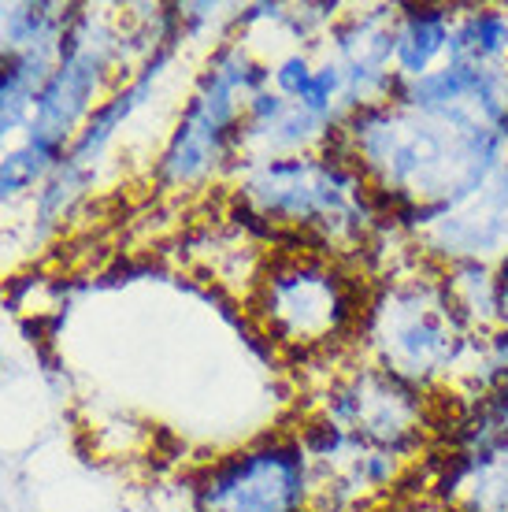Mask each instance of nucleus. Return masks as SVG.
Masks as SVG:
<instances>
[{
  "label": "nucleus",
  "mask_w": 508,
  "mask_h": 512,
  "mask_svg": "<svg viewBox=\"0 0 508 512\" xmlns=\"http://www.w3.org/2000/svg\"><path fill=\"white\" fill-rule=\"evenodd\" d=\"M334 149L353 160L382 216L408 245L508 164V134L501 130L420 116L397 101L353 112Z\"/></svg>",
  "instance_id": "nucleus-1"
},
{
  "label": "nucleus",
  "mask_w": 508,
  "mask_h": 512,
  "mask_svg": "<svg viewBox=\"0 0 508 512\" xmlns=\"http://www.w3.org/2000/svg\"><path fill=\"white\" fill-rule=\"evenodd\" d=\"M227 205L249 227L345 260L368 279L394 268L386 245H408L382 216L353 160L334 145L319 153L242 160L227 186Z\"/></svg>",
  "instance_id": "nucleus-2"
},
{
  "label": "nucleus",
  "mask_w": 508,
  "mask_h": 512,
  "mask_svg": "<svg viewBox=\"0 0 508 512\" xmlns=\"http://www.w3.org/2000/svg\"><path fill=\"white\" fill-rule=\"evenodd\" d=\"M271 86V60L253 41L230 34L204 52L175 123L149 164V182L164 197L227 190L242 164V116L249 97Z\"/></svg>",
  "instance_id": "nucleus-3"
},
{
  "label": "nucleus",
  "mask_w": 508,
  "mask_h": 512,
  "mask_svg": "<svg viewBox=\"0 0 508 512\" xmlns=\"http://www.w3.org/2000/svg\"><path fill=\"white\" fill-rule=\"evenodd\" d=\"M475 331L460 316L442 271L405 256L379 271L356 334V357L442 401L453 390Z\"/></svg>",
  "instance_id": "nucleus-4"
},
{
  "label": "nucleus",
  "mask_w": 508,
  "mask_h": 512,
  "mask_svg": "<svg viewBox=\"0 0 508 512\" xmlns=\"http://www.w3.org/2000/svg\"><path fill=\"white\" fill-rule=\"evenodd\" d=\"M371 279L316 249L279 245L260 260L245 312L290 357H327L356 349Z\"/></svg>",
  "instance_id": "nucleus-5"
},
{
  "label": "nucleus",
  "mask_w": 508,
  "mask_h": 512,
  "mask_svg": "<svg viewBox=\"0 0 508 512\" xmlns=\"http://www.w3.org/2000/svg\"><path fill=\"white\" fill-rule=\"evenodd\" d=\"M312 412L349 431L360 449L397 457L408 468L431 457L442 427L438 397L423 394L420 386L382 372L360 357L331 372V379L316 394Z\"/></svg>",
  "instance_id": "nucleus-6"
},
{
  "label": "nucleus",
  "mask_w": 508,
  "mask_h": 512,
  "mask_svg": "<svg viewBox=\"0 0 508 512\" xmlns=\"http://www.w3.org/2000/svg\"><path fill=\"white\" fill-rule=\"evenodd\" d=\"M316 472L297 431H267L190 475V512H312Z\"/></svg>",
  "instance_id": "nucleus-7"
},
{
  "label": "nucleus",
  "mask_w": 508,
  "mask_h": 512,
  "mask_svg": "<svg viewBox=\"0 0 508 512\" xmlns=\"http://www.w3.org/2000/svg\"><path fill=\"white\" fill-rule=\"evenodd\" d=\"M394 15L397 4H345L327 30L323 52L342 67L349 116L371 104L394 101Z\"/></svg>",
  "instance_id": "nucleus-8"
},
{
  "label": "nucleus",
  "mask_w": 508,
  "mask_h": 512,
  "mask_svg": "<svg viewBox=\"0 0 508 512\" xmlns=\"http://www.w3.org/2000/svg\"><path fill=\"white\" fill-rule=\"evenodd\" d=\"M412 256L431 268H449L464 260L497 268L508 256V164L471 201L445 212L427 231L416 234Z\"/></svg>",
  "instance_id": "nucleus-9"
},
{
  "label": "nucleus",
  "mask_w": 508,
  "mask_h": 512,
  "mask_svg": "<svg viewBox=\"0 0 508 512\" xmlns=\"http://www.w3.org/2000/svg\"><path fill=\"white\" fill-rule=\"evenodd\" d=\"M397 104L420 116L475 123L508 134V67H471L445 60L438 71L397 82Z\"/></svg>",
  "instance_id": "nucleus-10"
},
{
  "label": "nucleus",
  "mask_w": 508,
  "mask_h": 512,
  "mask_svg": "<svg viewBox=\"0 0 508 512\" xmlns=\"http://www.w3.org/2000/svg\"><path fill=\"white\" fill-rule=\"evenodd\" d=\"M182 41H167L160 49L149 56V60H141L138 71L127 78V82H119L101 104H97V112L86 119V127L78 130V138L71 141V149H67V160L78 167H97L104 164V156L112 153L115 138L123 134V127L134 123L138 112H145L149 104L156 101V93L164 86V78L171 75V67L175 60L182 56Z\"/></svg>",
  "instance_id": "nucleus-11"
},
{
  "label": "nucleus",
  "mask_w": 508,
  "mask_h": 512,
  "mask_svg": "<svg viewBox=\"0 0 508 512\" xmlns=\"http://www.w3.org/2000/svg\"><path fill=\"white\" fill-rule=\"evenodd\" d=\"M431 494L442 512H508V435L471 457L431 453Z\"/></svg>",
  "instance_id": "nucleus-12"
},
{
  "label": "nucleus",
  "mask_w": 508,
  "mask_h": 512,
  "mask_svg": "<svg viewBox=\"0 0 508 512\" xmlns=\"http://www.w3.org/2000/svg\"><path fill=\"white\" fill-rule=\"evenodd\" d=\"M460 4H397L394 71L397 82H416L449 60V41Z\"/></svg>",
  "instance_id": "nucleus-13"
},
{
  "label": "nucleus",
  "mask_w": 508,
  "mask_h": 512,
  "mask_svg": "<svg viewBox=\"0 0 508 512\" xmlns=\"http://www.w3.org/2000/svg\"><path fill=\"white\" fill-rule=\"evenodd\" d=\"M56 71V45L8 49L0 56V156L23 138L34 116V101Z\"/></svg>",
  "instance_id": "nucleus-14"
},
{
  "label": "nucleus",
  "mask_w": 508,
  "mask_h": 512,
  "mask_svg": "<svg viewBox=\"0 0 508 512\" xmlns=\"http://www.w3.org/2000/svg\"><path fill=\"white\" fill-rule=\"evenodd\" d=\"M449 60L471 67H508V4H460Z\"/></svg>",
  "instance_id": "nucleus-15"
},
{
  "label": "nucleus",
  "mask_w": 508,
  "mask_h": 512,
  "mask_svg": "<svg viewBox=\"0 0 508 512\" xmlns=\"http://www.w3.org/2000/svg\"><path fill=\"white\" fill-rule=\"evenodd\" d=\"M93 186H97V171L71 164L64 156L49 171V179L38 186V193L30 197V205H34V234L49 238V234L60 231L67 219L82 208V201L93 193Z\"/></svg>",
  "instance_id": "nucleus-16"
},
{
  "label": "nucleus",
  "mask_w": 508,
  "mask_h": 512,
  "mask_svg": "<svg viewBox=\"0 0 508 512\" xmlns=\"http://www.w3.org/2000/svg\"><path fill=\"white\" fill-rule=\"evenodd\" d=\"M505 383H508V323H497V327L479 331L471 338L464 364H460L453 390H449V401L483 397Z\"/></svg>",
  "instance_id": "nucleus-17"
},
{
  "label": "nucleus",
  "mask_w": 508,
  "mask_h": 512,
  "mask_svg": "<svg viewBox=\"0 0 508 512\" xmlns=\"http://www.w3.org/2000/svg\"><path fill=\"white\" fill-rule=\"evenodd\" d=\"M442 271L449 294L457 301L460 316L468 320V327L475 334L490 331L501 323V308H497V268L494 264H475V260H464V264H449Z\"/></svg>",
  "instance_id": "nucleus-18"
},
{
  "label": "nucleus",
  "mask_w": 508,
  "mask_h": 512,
  "mask_svg": "<svg viewBox=\"0 0 508 512\" xmlns=\"http://www.w3.org/2000/svg\"><path fill=\"white\" fill-rule=\"evenodd\" d=\"M67 4L52 0H23V4H0V41L8 49H41L60 45Z\"/></svg>",
  "instance_id": "nucleus-19"
},
{
  "label": "nucleus",
  "mask_w": 508,
  "mask_h": 512,
  "mask_svg": "<svg viewBox=\"0 0 508 512\" xmlns=\"http://www.w3.org/2000/svg\"><path fill=\"white\" fill-rule=\"evenodd\" d=\"M56 164H60V156L45 153V149H38V145H30L23 138L15 141L12 149L0 156V208L34 197Z\"/></svg>",
  "instance_id": "nucleus-20"
},
{
  "label": "nucleus",
  "mask_w": 508,
  "mask_h": 512,
  "mask_svg": "<svg viewBox=\"0 0 508 512\" xmlns=\"http://www.w3.org/2000/svg\"><path fill=\"white\" fill-rule=\"evenodd\" d=\"M319 49H282L271 60V90L286 101H301L316 78Z\"/></svg>",
  "instance_id": "nucleus-21"
},
{
  "label": "nucleus",
  "mask_w": 508,
  "mask_h": 512,
  "mask_svg": "<svg viewBox=\"0 0 508 512\" xmlns=\"http://www.w3.org/2000/svg\"><path fill=\"white\" fill-rule=\"evenodd\" d=\"M497 308H501V323H508V256L497 264Z\"/></svg>",
  "instance_id": "nucleus-22"
},
{
  "label": "nucleus",
  "mask_w": 508,
  "mask_h": 512,
  "mask_svg": "<svg viewBox=\"0 0 508 512\" xmlns=\"http://www.w3.org/2000/svg\"><path fill=\"white\" fill-rule=\"evenodd\" d=\"M4 52H8V45H4V41H0V56H4Z\"/></svg>",
  "instance_id": "nucleus-23"
},
{
  "label": "nucleus",
  "mask_w": 508,
  "mask_h": 512,
  "mask_svg": "<svg viewBox=\"0 0 508 512\" xmlns=\"http://www.w3.org/2000/svg\"><path fill=\"white\" fill-rule=\"evenodd\" d=\"M0 368H4V346H0Z\"/></svg>",
  "instance_id": "nucleus-24"
}]
</instances>
